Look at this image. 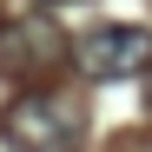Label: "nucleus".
Segmentation results:
<instances>
[{"mask_svg": "<svg viewBox=\"0 0 152 152\" xmlns=\"http://www.w3.org/2000/svg\"><path fill=\"white\" fill-rule=\"evenodd\" d=\"M0 145L7 152H80L86 145V106L73 93L27 86L0 106Z\"/></svg>", "mask_w": 152, "mask_h": 152, "instance_id": "obj_1", "label": "nucleus"}, {"mask_svg": "<svg viewBox=\"0 0 152 152\" xmlns=\"http://www.w3.org/2000/svg\"><path fill=\"white\" fill-rule=\"evenodd\" d=\"M73 66L86 80H132V73H152V33L126 27V20H106V27H86L73 40Z\"/></svg>", "mask_w": 152, "mask_h": 152, "instance_id": "obj_2", "label": "nucleus"}, {"mask_svg": "<svg viewBox=\"0 0 152 152\" xmlns=\"http://www.w3.org/2000/svg\"><path fill=\"white\" fill-rule=\"evenodd\" d=\"M60 60H73V40L53 27L46 13H20V20H0V73L7 80H27L40 86Z\"/></svg>", "mask_w": 152, "mask_h": 152, "instance_id": "obj_3", "label": "nucleus"}, {"mask_svg": "<svg viewBox=\"0 0 152 152\" xmlns=\"http://www.w3.org/2000/svg\"><path fill=\"white\" fill-rule=\"evenodd\" d=\"M46 7H60V0H46Z\"/></svg>", "mask_w": 152, "mask_h": 152, "instance_id": "obj_4", "label": "nucleus"}]
</instances>
